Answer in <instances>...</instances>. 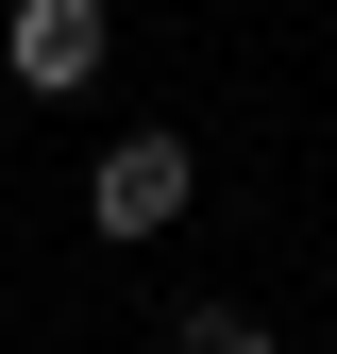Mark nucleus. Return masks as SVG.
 I'll return each instance as SVG.
<instances>
[{
	"mask_svg": "<svg viewBox=\"0 0 337 354\" xmlns=\"http://www.w3.org/2000/svg\"><path fill=\"white\" fill-rule=\"evenodd\" d=\"M186 203H202V169H186V136H118L102 169H84V219H102V236H168Z\"/></svg>",
	"mask_w": 337,
	"mask_h": 354,
	"instance_id": "1",
	"label": "nucleus"
},
{
	"mask_svg": "<svg viewBox=\"0 0 337 354\" xmlns=\"http://www.w3.org/2000/svg\"><path fill=\"white\" fill-rule=\"evenodd\" d=\"M0 68H17L34 102H68V84L102 68V0H17V34H0Z\"/></svg>",
	"mask_w": 337,
	"mask_h": 354,
	"instance_id": "2",
	"label": "nucleus"
},
{
	"mask_svg": "<svg viewBox=\"0 0 337 354\" xmlns=\"http://www.w3.org/2000/svg\"><path fill=\"white\" fill-rule=\"evenodd\" d=\"M168 354H270V321H236V304H186V337Z\"/></svg>",
	"mask_w": 337,
	"mask_h": 354,
	"instance_id": "3",
	"label": "nucleus"
}]
</instances>
